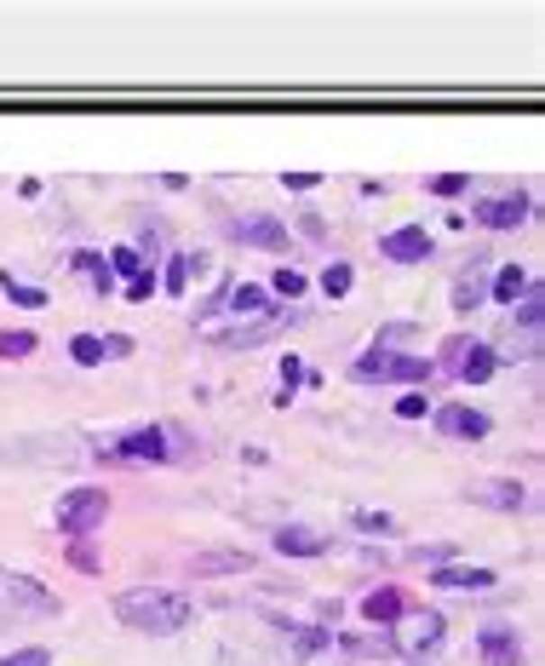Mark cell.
<instances>
[{"label":"cell","instance_id":"1","mask_svg":"<svg viewBox=\"0 0 545 666\" xmlns=\"http://www.w3.org/2000/svg\"><path fill=\"white\" fill-rule=\"evenodd\" d=\"M115 621H127L132 632H155V638H173L195 621V598L184 592H161V586H138V592L115 598Z\"/></svg>","mask_w":545,"mask_h":666},{"label":"cell","instance_id":"2","mask_svg":"<svg viewBox=\"0 0 545 666\" xmlns=\"http://www.w3.org/2000/svg\"><path fill=\"white\" fill-rule=\"evenodd\" d=\"M436 362L431 356H413V351H391V345H373L350 362V379L356 385H419L431 379Z\"/></svg>","mask_w":545,"mask_h":666},{"label":"cell","instance_id":"3","mask_svg":"<svg viewBox=\"0 0 545 666\" xmlns=\"http://www.w3.org/2000/svg\"><path fill=\"white\" fill-rule=\"evenodd\" d=\"M64 609L52 586H41L35 575H18V569H0V621H52Z\"/></svg>","mask_w":545,"mask_h":666},{"label":"cell","instance_id":"4","mask_svg":"<svg viewBox=\"0 0 545 666\" xmlns=\"http://www.w3.org/2000/svg\"><path fill=\"white\" fill-rule=\"evenodd\" d=\"M104 517H109V494L104 488H69L64 500H58V511H52L58 534H69V540H86L92 529H104Z\"/></svg>","mask_w":545,"mask_h":666},{"label":"cell","instance_id":"5","mask_svg":"<svg viewBox=\"0 0 545 666\" xmlns=\"http://www.w3.org/2000/svg\"><path fill=\"white\" fill-rule=\"evenodd\" d=\"M299 311H270V316H253V322H236V328H207V339L218 351H253V345H270L282 328H293Z\"/></svg>","mask_w":545,"mask_h":666},{"label":"cell","instance_id":"6","mask_svg":"<svg viewBox=\"0 0 545 666\" xmlns=\"http://www.w3.org/2000/svg\"><path fill=\"white\" fill-rule=\"evenodd\" d=\"M391 638H396V655H425V649L442 643V615L436 609H402Z\"/></svg>","mask_w":545,"mask_h":666},{"label":"cell","instance_id":"7","mask_svg":"<svg viewBox=\"0 0 545 666\" xmlns=\"http://www.w3.org/2000/svg\"><path fill=\"white\" fill-rule=\"evenodd\" d=\"M109 460H132V466H167V431L161 425H138V431H127L115 448H104Z\"/></svg>","mask_w":545,"mask_h":666},{"label":"cell","instance_id":"8","mask_svg":"<svg viewBox=\"0 0 545 666\" xmlns=\"http://www.w3.org/2000/svg\"><path fill=\"white\" fill-rule=\"evenodd\" d=\"M431 420L442 437H454V442H482L488 437V414L471 408V402H442V408H431Z\"/></svg>","mask_w":545,"mask_h":666},{"label":"cell","instance_id":"9","mask_svg":"<svg viewBox=\"0 0 545 666\" xmlns=\"http://www.w3.org/2000/svg\"><path fill=\"white\" fill-rule=\"evenodd\" d=\"M379 253L391 259V265H425L436 253V242H431L425 224H402V230H385L379 236Z\"/></svg>","mask_w":545,"mask_h":666},{"label":"cell","instance_id":"10","mask_svg":"<svg viewBox=\"0 0 545 666\" xmlns=\"http://www.w3.org/2000/svg\"><path fill=\"white\" fill-rule=\"evenodd\" d=\"M465 500L488 506V511H528V488L511 483V477H477V483L465 488Z\"/></svg>","mask_w":545,"mask_h":666},{"label":"cell","instance_id":"11","mask_svg":"<svg viewBox=\"0 0 545 666\" xmlns=\"http://www.w3.org/2000/svg\"><path fill=\"white\" fill-rule=\"evenodd\" d=\"M230 236L241 247H264V253H282L287 247V219H270V213H247V219L230 224Z\"/></svg>","mask_w":545,"mask_h":666},{"label":"cell","instance_id":"12","mask_svg":"<svg viewBox=\"0 0 545 666\" xmlns=\"http://www.w3.org/2000/svg\"><path fill=\"white\" fill-rule=\"evenodd\" d=\"M477 219L488 224V230H517V224H528V196L522 190L488 196V201H477Z\"/></svg>","mask_w":545,"mask_h":666},{"label":"cell","instance_id":"13","mask_svg":"<svg viewBox=\"0 0 545 666\" xmlns=\"http://www.w3.org/2000/svg\"><path fill=\"white\" fill-rule=\"evenodd\" d=\"M345 655L356 661H385V655H396V638H391V626H368V632H339L333 638Z\"/></svg>","mask_w":545,"mask_h":666},{"label":"cell","instance_id":"14","mask_svg":"<svg viewBox=\"0 0 545 666\" xmlns=\"http://www.w3.org/2000/svg\"><path fill=\"white\" fill-rule=\"evenodd\" d=\"M477 649H482V661L488 666H522V643H517V632L511 626H482V638H477Z\"/></svg>","mask_w":545,"mask_h":666},{"label":"cell","instance_id":"15","mask_svg":"<svg viewBox=\"0 0 545 666\" xmlns=\"http://www.w3.org/2000/svg\"><path fill=\"white\" fill-rule=\"evenodd\" d=\"M276 552L282 557H327V534L304 529V523H282V529H276Z\"/></svg>","mask_w":545,"mask_h":666},{"label":"cell","instance_id":"16","mask_svg":"<svg viewBox=\"0 0 545 666\" xmlns=\"http://www.w3.org/2000/svg\"><path fill=\"white\" fill-rule=\"evenodd\" d=\"M431 586H448V592H488V586H500L494 569H465V563H442L431 575Z\"/></svg>","mask_w":545,"mask_h":666},{"label":"cell","instance_id":"17","mask_svg":"<svg viewBox=\"0 0 545 666\" xmlns=\"http://www.w3.org/2000/svg\"><path fill=\"white\" fill-rule=\"evenodd\" d=\"M402 609H408V603H402L396 586H373V592L362 598V621H368V626H396Z\"/></svg>","mask_w":545,"mask_h":666},{"label":"cell","instance_id":"18","mask_svg":"<svg viewBox=\"0 0 545 666\" xmlns=\"http://www.w3.org/2000/svg\"><path fill=\"white\" fill-rule=\"evenodd\" d=\"M494 368H500L494 345H477V339H471V345H465V356L454 362V374H459L465 385H488V379H494Z\"/></svg>","mask_w":545,"mask_h":666},{"label":"cell","instance_id":"19","mask_svg":"<svg viewBox=\"0 0 545 666\" xmlns=\"http://www.w3.org/2000/svg\"><path fill=\"white\" fill-rule=\"evenodd\" d=\"M224 305L236 311V322L270 316V293H264V287H253V282H236V287H224Z\"/></svg>","mask_w":545,"mask_h":666},{"label":"cell","instance_id":"20","mask_svg":"<svg viewBox=\"0 0 545 666\" xmlns=\"http://www.w3.org/2000/svg\"><path fill=\"white\" fill-rule=\"evenodd\" d=\"M482 270H488V259H471V265L459 270V282H454V311H477V305L488 299V282H482Z\"/></svg>","mask_w":545,"mask_h":666},{"label":"cell","instance_id":"21","mask_svg":"<svg viewBox=\"0 0 545 666\" xmlns=\"http://www.w3.org/2000/svg\"><path fill=\"white\" fill-rule=\"evenodd\" d=\"M190 569L195 575H241V569H253V552H207Z\"/></svg>","mask_w":545,"mask_h":666},{"label":"cell","instance_id":"22","mask_svg":"<svg viewBox=\"0 0 545 666\" xmlns=\"http://www.w3.org/2000/svg\"><path fill=\"white\" fill-rule=\"evenodd\" d=\"M282 638L293 655H322V649H333V632H322V626H282Z\"/></svg>","mask_w":545,"mask_h":666},{"label":"cell","instance_id":"23","mask_svg":"<svg viewBox=\"0 0 545 666\" xmlns=\"http://www.w3.org/2000/svg\"><path fill=\"white\" fill-rule=\"evenodd\" d=\"M494 305H517L522 293H528V270L522 265H500V276H494Z\"/></svg>","mask_w":545,"mask_h":666},{"label":"cell","instance_id":"24","mask_svg":"<svg viewBox=\"0 0 545 666\" xmlns=\"http://www.w3.org/2000/svg\"><path fill=\"white\" fill-rule=\"evenodd\" d=\"M201 265H207V259H201V253H173V259H167V276H161V287H167V293H173V299H178V293L190 287V270H201Z\"/></svg>","mask_w":545,"mask_h":666},{"label":"cell","instance_id":"25","mask_svg":"<svg viewBox=\"0 0 545 666\" xmlns=\"http://www.w3.org/2000/svg\"><path fill=\"white\" fill-rule=\"evenodd\" d=\"M75 270L86 276L98 293H115V276H109V265H104V253H75Z\"/></svg>","mask_w":545,"mask_h":666},{"label":"cell","instance_id":"26","mask_svg":"<svg viewBox=\"0 0 545 666\" xmlns=\"http://www.w3.org/2000/svg\"><path fill=\"white\" fill-rule=\"evenodd\" d=\"M104 265H109V276H127V282H132V276H144V270H150V265L132 253L127 242H121V247H109V259H104Z\"/></svg>","mask_w":545,"mask_h":666},{"label":"cell","instance_id":"27","mask_svg":"<svg viewBox=\"0 0 545 666\" xmlns=\"http://www.w3.org/2000/svg\"><path fill=\"white\" fill-rule=\"evenodd\" d=\"M350 282H356V270L345 265V259H333V265L322 270V293H327V299H345V293H350Z\"/></svg>","mask_w":545,"mask_h":666},{"label":"cell","instance_id":"28","mask_svg":"<svg viewBox=\"0 0 545 666\" xmlns=\"http://www.w3.org/2000/svg\"><path fill=\"white\" fill-rule=\"evenodd\" d=\"M69 356H75L81 368H98V362H104V339H98V333H75V339H69Z\"/></svg>","mask_w":545,"mask_h":666},{"label":"cell","instance_id":"29","mask_svg":"<svg viewBox=\"0 0 545 666\" xmlns=\"http://www.w3.org/2000/svg\"><path fill=\"white\" fill-rule=\"evenodd\" d=\"M0 287H6V299H12V305H23V311H41V305H46V293H41V287H23V282H12L6 270H0Z\"/></svg>","mask_w":545,"mask_h":666},{"label":"cell","instance_id":"30","mask_svg":"<svg viewBox=\"0 0 545 666\" xmlns=\"http://www.w3.org/2000/svg\"><path fill=\"white\" fill-rule=\"evenodd\" d=\"M35 345H41V339L29 328H0V356H29Z\"/></svg>","mask_w":545,"mask_h":666},{"label":"cell","instance_id":"31","mask_svg":"<svg viewBox=\"0 0 545 666\" xmlns=\"http://www.w3.org/2000/svg\"><path fill=\"white\" fill-rule=\"evenodd\" d=\"M356 529H362V534H396V517H391V511H356Z\"/></svg>","mask_w":545,"mask_h":666},{"label":"cell","instance_id":"32","mask_svg":"<svg viewBox=\"0 0 545 666\" xmlns=\"http://www.w3.org/2000/svg\"><path fill=\"white\" fill-rule=\"evenodd\" d=\"M138 259H144V265H155V253H161V224H144L138 230V242H127Z\"/></svg>","mask_w":545,"mask_h":666},{"label":"cell","instance_id":"33","mask_svg":"<svg viewBox=\"0 0 545 666\" xmlns=\"http://www.w3.org/2000/svg\"><path fill=\"white\" fill-rule=\"evenodd\" d=\"M425 190L431 196H459V190H471V173H436V178H425Z\"/></svg>","mask_w":545,"mask_h":666},{"label":"cell","instance_id":"34","mask_svg":"<svg viewBox=\"0 0 545 666\" xmlns=\"http://www.w3.org/2000/svg\"><path fill=\"white\" fill-rule=\"evenodd\" d=\"M69 563H75V569H81V575H98V569H104V557H98V552H92V546H86V540H69Z\"/></svg>","mask_w":545,"mask_h":666},{"label":"cell","instance_id":"35","mask_svg":"<svg viewBox=\"0 0 545 666\" xmlns=\"http://www.w3.org/2000/svg\"><path fill=\"white\" fill-rule=\"evenodd\" d=\"M396 414H402V420H425V414H431V397H425V391H402V397H396Z\"/></svg>","mask_w":545,"mask_h":666},{"label":"cell","instance_id":"36","mask_svg":"<svg viewBox=\"0 0 545 666\" xmlns=\"http://www.w3.org/2000/svg\"><path fill=\"white\" fill-rule=\"evenodd\" d=\"M155 293H161V276H155V270H144V276H132V282H127V299H132V305L155 299Z\"/></svg>","mask_w":545,"mask_h":666},{"label":"cell","instance_id":"37","mask_svg":"<svg viewBox=\"0 0 545 666\" xmlns=\"http://www.w3.org/2000/svg\"><path fill=\"white\" fill-rule=\"evenodd\" d=\"M0 666H52V649H12V655H0Z\"/></svg>","mask_w":545,"mask_h":666},{"label":"cell","instance_id":"38","mask_svg":"<svg viewBox=\"0 0 545 666\" xmlns=\"http://www.w3.org/2000/svg\"><path fill=\"white\" fill-rule=\"evenodd\" d=\"M270 287H276V293H287V299H299V293H304V276L282 265V270H276V276H270Z\"/></svg>","mask_w":545,"mask_h":666},{"label":"cell","instance_id":"39","mask_svg":"<svg viewBox=\"0 0 545 666\" xmlns=\"http://www.w3.org/2000/svg\"><path fill=\"white\" fill-rule=\"evenodd\" d=\"M127 351H132L127 333H109V339H104V362H115V356H127Z\"/></svg>","mask_w":545,"mask_h":666},{"label":"cell","instance_id":"40","mask_svg":"<svg viewBox=\"0 0 545 666\" xmlns=\"http://www.w3.org/2000/svg\"><path fill=\"white\" fill-rule=\"evenodd\" d=\"M282 184H287V190H316L322 173H282Z\"/></svg>","mask_w":545,"mask_h":666},{"label":"cell","instance_id":"41","mask_svg":"<svg viewBox=\"0 0 545 666\" xmlns=\"http://www.w3.org/2000/svg\"><path fill=\"white\" fill-rule=\"evenodd\" d=\"M299 230L310 242H322V213H299Z\"/></svg>","mask_w":545,"mask_h":666},{"label":"cell","instance_id":"42","mask_svg":"<svg viewBox=\"0 0 545 666\" xmlns=\"http://www.w3.org/2000/svg\"><path fill=\"white\" fill-rule=\"evenodd\" d=\"M465 345H471V339H465V333H454V339L442 345V356H448V362H459V356H465Z\"/></svg>","mask_w":545,"mask_h":666}]
</instances>
